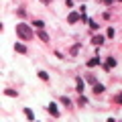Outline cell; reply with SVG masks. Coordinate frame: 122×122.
<instances>
[{
    "label": "cell",
    "mask_w": 122,
    "mask_h": 122,
    "mask_svg": "<svg viewBox=\"0 0 122 122\" xmlns=\"http://www.w3.org/2000/svg\"><path fill=\"white\" fill-rule=\"evenodd\" d=\"M14 30H16V37L20 41H29L35 37V30H33V26L26 25V22H18L16 26H14Z\"/></svg>",
    "instance_id": "6da1fadb"
},
{
    "label": "cell",
    "mask_w": 122,
    "mask_h": 122,
    "mask_svg": "<svg viewBox=\"0 0 122 122\" xmlns=\"http://www.w3.org/2000/svg\"><path fill=\"white\" fill-rule=\"evenodd\" d=\"M51 2H53V0H41V4H45V6H49Z\"/></svg>",
    "instance_id": "d4e9b609"
},
{
    "label": "cell",
    "mask_w": 122,
    "mask_h": 122,
    "mask_svg": "<svg viewBox=\"0 0 122 122\" xmlns=\"http://www.w3.org/2000/svg\"><path fill=\"white\" fill-rule=\"evenodd\" d=\"M37 75H39V79H43V81H49V73L47 71H39Z\"/></svg>",
    "instance_id": "ac0fdd59"
},
{
    "label": "cell",
    "mask_w": 122,
    "mask_h": 122,
    "mask_svg": "<svg viewBox=\"0 0 122 122\" xmlns=\"http://www.w3.org/2000/svg\"><path fill=\"white\" fill-rule=\"evenodd\" d=\"M114 65H116V59H114V57H106V61L102 63V67H104L106 71H110V69H112Z\"/></svg>",
    "instance_id": "5b68a950"
},
{
    "label": "cell",
    "mask_w": 122,
    "mask_h": 122,
    "mask_svg": "<svg viewBox=\"0 0 122 122\" xmlns=\"http://www.w3.org/2000/svg\"><path fill=\"white\" fill-rule=\"evenodd\" d=\"M104 41H106L104 35H94V37L90 39V43L94 45V47H102V45H104Z\"/></svg>",
    "instance_id": "7a4b0ae2"
},
{
    "label": "cell",
    "mask_w": 122,
    "mask_h": 122,
    "mask_svg": "<svg viewBox=\"0 0 122 122\" xmlns=\"http://www.w3.org/2000/svg\"><path fill=\"white\" fill-rule=\"evenodd\" d=\"M114 35H116V30H114L112 26H110V29L106 30V37H108V39H114Z\"/></svg>",
    "instance_id": "ffe728a7"
},
{
    "label": "cell",
    "mask_w": 122,
    "mask_h": 122,
    "mask_svg": "<svg viewBox=\"0 0 122 122\" xmlns=\"http://www.w3.org/2000/svg\"><path fill=\"white\" fill-rule=\"evenodd\" d=\"M25 116H26V120H35V114H33L30 108H25Z\"/></svg>",
    "instance_id": "2e32d148"
},
{
    "label": "cell",
    "mask_w": 122,
    "mask_h": 122,
    "mask_svg": "<svg viewBox=\"0 0 122 122\" xmlns=\"http://www.w3.org/2000/svg\"><path fill=\"white\" fill-rule=\"evenodd\" d=\"M114 102H116V104H120V106H122V94H116V96H114Z\"/></svg>",
    "instance_id": "44dd1931"
},
{
    "label": "cell",
    "mask_w": 122,
    "mask_h": 122,
    "mask_svg": "<svg viewBox=\"0 0 122 122\" xmlns=\"http://www.w3.org/2000/svg\"><path fill=\"white\" fill-rule=\"evenodd\" d=\"M87 26H90L92 30H98V22H96V20H92V18L87 20Z\"/></svg>",
    "instance_id": "d6986e66"
},
{
    "label": "cell",
    "mask_w": 122,
    "mask_h": 122,
    "mask_svg": "<svg viewBox=\"0 0 122 122\" xmlns=\"http://www.w3.org/2000/svg\"><path fill=\"white\" fill-rule=\"evenodd\" d=\"M102 16H104V20H110V18H112V14H110V12H104Z\"/></svg>",
    "instance_id": "cb8c5ba5"
},
{
    "label": "cell",
    "mask_w": 122,
    "mask_h": 122,
    "mask_svg": "<svg viewBox=\"0 0 122 122\" xmlns=\"http://www.w3.org/2000/svg\"><path fill=\"white\" fill-rule=\"evenodd\" d=\"M83 79H86V81L90 83V86H94V83H98V79L94 77V75H92V73H87V75H86V77H83Z\"/></svg>",
    "instance_id": "9a60e30c"
},
{
    "label": "cell",
    "mask_w": 122,
    "mask_h": 122,
    "mask_svg": "<svg viewBox=\"0 0 122 122\" xmlns=\"http://www.w3.org/2000/svg\"><path fill=\"white\" fill-rule=\"evenodd\" d=\"M98 2H102V4H106V6H110L114 2V0H98Z\"/></svg>",
    "instance_id": "603a6c76"
},
{
    "label": "cell",
    "mask_w": 122,
    "mask_h": 122,
    "mask_svg": "<svg viewBox=\"0 0 122 122\" xmlns=\"http://www.w3.org/2000/svg\"><path fill=\"white\" fill-rule=\"evenodd\" d=\"M87 69H92V67H98V65H102V59H100V55H96V57H92V59H87Z\"/></svg>",
    "instance_id": "3957f363"
},
{
    "label": "cell",
    "mask_w": 122,
    "mask_h": 122,
    "mask_svg": "<svg viewBox=\"0 0 122 122\" xmlns=\"http://www.w3.org/2000/svg\"><path fill=\"white\" fill-rule=\"evenodd\" d=\"M35 35L39 37V39L43 41V43H49V35L45 33V29H37V30H35Z\"/></svg>",
    "instance_id": "8992f818"
},
{
    "label": "cell",
    "mask_w": 122,
    "mask_h": 122,
    "mask_svg": "<svg viewBox=\"0 0 122 122\" xmlns=\"http://www.w3.org/2000/svg\"><path fill=\"white\" fill-rule=\"evenodd\" d=\"M16 14H18V16H22V18H25V16H26V10H25V8H18V10H16Z\"/></svg>",
    "instance_id": "7402d4cb"
},
{
    "label": "cell",
    "mask_w": 122,
    "mask_h": 122,
    "mask_svg": "<svg viewBox=\"0 0 122 122\" xmlns=\"http://www.w3.org/2000/svg\"><path fill=\"white\" fill-rule=\"evenodd\" d=\"M118 2H122V0H118Z\"/></svg>",
    "instance_id": "4316f807"
},
{
    "label": "cell",
    "mask_w": 122,
    "mask_h": 122,
    "mask_svg": "<svg viewBox=\"0 0 122 122\" xmlns=\"http://www.w3.org/2000/svg\"><path fill=\"white\" fill-rule=\"evenodd\" d=\"M33 26H35V29H45V22L39 20V18H35V20H33Z\"/></svg>",
    "instance_id": "e0dca14e"
},
{
    "label": "cell",
    "mask_w": 122,
    "mask_h": 122,
    "mask_svg": "<svg viewBox=\"0 0 122 122\" xmlns=\"http://www.w3.org/2000/svg\"><path fill=\"white\" fill-rule=\"evenodd\" d=\"M75 81H77V83H75V90H77L79 94H81V92H83V87H86V79L77 77V79H75Z\"/></svg>",
    "instance_id": "9c48e42d"
},
{
    "label": "cell",
    "mask_w": 122,
    "mask_h": 122,
    "mask_svg": "<svg viewBox=\"0 0 122 122\" xmlns=\"http://www.w3.org/2000/svg\"><path fill=\"white\" fill-rule=\"evenodd\" d=\"M77 106H81V108H83V106H87V98L83 96V94H79V98H77Z\"/></svg>",
    "instance_id": "5bb4252c"
},
{
    "label": "cell",
    "mask_w": 122,
    "mask_h": 122,
    "mask_svg": "<svg viewBox=\"0 0 122 122\" xmlns=\"http://www.w3.org/2000/svg\"><path fill=\"white\" fill-rule=\"evenodd\" d=\"M79 49H81V45H79V43H75L73 47L69 49V55H71V57H75V55H77V53H79Z\"/></svg>",
    "instance_id": "4fadbf2b"
},
{
    "label": "cell",
    "mask_w": 122,
    "mask_h": 122,
    "mask_svg": "<svg viewBox=\"0 0 122 122\" xmlns=\"http://www.w3.org/2000/svg\"><path fill=\"white\" fill-rule=\"evenodd\" d=\"M77 20H79V14H77V12H69L67 22H69V25H73V22H77Z\"/></svg>",
    "instance_id": "8fae6325"
},
{
    "label": "cell",
    "mask_w": 122,
    "mask_h": 122,
    "mask_svg": "<svg viewBox=\"0 0 122 122\" xmlns=\"http://www.w3.org/2000/svg\"><path fill=\"white\" fill-rule=\"evenodd\" d=\"M47 110H49V114H51L53 118H59V116H61V114H59V108H57L55 102H51V104L47 106Z\"/></svg>",
    "instance_id": "277c9868"
},
{
    "label": "cell",
    "mask_w": 122,
    "mask_h": 122,
    "mask_svg": "<svg viewBox=\"0 0 122 122\" xmlns=\"http://www.w3.org/2000/svg\"><path fill=\"white\" fill-rule=\"evenodd\" d=\"M14 51H16V53H20V55H25V53H26V47L20 43V41H18V43L14 45Z\"/></svg>",
    "instance_id": "30bf717a"
},
{
    "label": "cell",
    "mask_w": 122,
    "mask_h": 122,
    "mask_svg": "<svg viewBox=\"0 0 122 122\" xmlns=\"http://www.w3.org/2000/svg\"><path fill=\"white\" fill-rule=\"evenodd\" d=\"M104 90H106V86H104V83H94V94H96V96L104 94Z\"/></svg>",
    "instance_id": "ba28073f"
},
{
    "label": "cell",
    "mask_w": 122,
    "mask_h": 122,
    "mask_svg": "<svg viewBox=\"0 0 122 122\" xmlns=\"http://www.w3.org/2000/svg\"><path fill=\"white\" fill-rule=\"evenodd\" d=\"M65 6H69V8H71V6H73V0H65Z\"/></svg>",
    "instance_id": "484cf974"
},
{
    "label": "cell",
    "mask_w": 122,
    "mask_h": 122,
    "mask_svg": "<svg viewBox=\"0 0 122 122\" xmlns=\"http://www.w3.org/2000/svg\"><path fill=\"white\" fill-rule=\"evenodd\" d=\"M4 96H8V98H16V96H18V92L12 90V87H6V90H4Z\"/></svg>",
    "instance_id": "7c38bea8"
},
{
    "label": "cell",
    "mask_w": 122,
    "mask_h": 122,
    "mask_svg": "<svg viewBox=\"0 0 122 122\" xmlns=\"http://www.w3.org/2000/svg\"><path fill=\"white\" fill-rule=\"evenodd\" d=\"M59 102L63 106H65V108H71V106H73V102H71V98H67V96H59Z\"/></svg>",
    "instance_id": "52a82bcc"
}]
</instances>
